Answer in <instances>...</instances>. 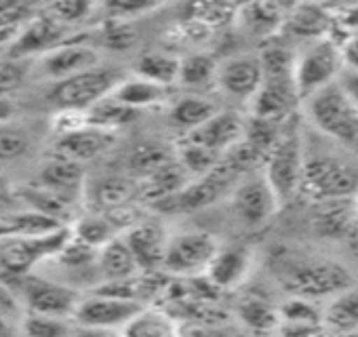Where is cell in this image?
I'll return each mask as SVG.
<instances>
[{
	"instance_id": "cell-1",
	"label": "cell",
	"mask_w": 358,
	"mask_h": 337,
	"mask_svg": "<svg viewBox=\"0 0 358 337\" xmlns=\"http://www.w3.org/2000/svg\"><path fill=\"white\" fill-rule=\"evenodd\" d=\"M303 139L297 122L291 118L278 141L272 145V150L264 158V178L274 190L280 207L295 199L301 188V175H303Z\"/></svg>"
},
{
	"instance_id": "cell-2",
	"label": "cell",
	"mask_w": 358,
	"mask_h": 337,
	"mask_svg": "<svg viewBox=\"0 0 358 337\" xmlns=\"http://www.w3.org/2000/svg\"><path fill=\"white\" fill-rule=\"evenodd\" d=\"M303 106L310 122L320 133L345 145L358 143V108L337 80L306 97Z\"/></svg>"
},
{
	"instance_id": "cell-3",
	"label": "cell",
	"mask_w": 358,
	"mask_h": 337,
	"mask_svg": "<svg viewBox=\"0 0 358 337\" xmlns=\"http://www.w3.org/2000/svg\"><path fill=\"white\" fill-rule=\"evenodd\" d=\"M343 68L341 47L335 36L310 43L301 53L295 55L293 83L299 99L303 101L312 93L335 83Z\"/></svg>"
},
{
	"instance_id": "cell-4",
	"label": "cell",
	"mask_w": 358,
	"mask_h": 337,
	"mask_svg": "<svg viewBox=\"0 0 358 337\" xmlns=\"http://www.w3.org/2000/svg\"><path fill=\"white\" fill-rule=\"evenodd\" d=\"M301 194L318 201L343 199L358 194V171L333 156H314L303 160V175H301Z\"/></svg>"
},
{
	"instance_id": "cell-5",
	"label": "cell",
	"mask_w": 358,
	"mask_h": 337,
	"mask_svg": "<svg viewBox=\"0 0 358 337\" xmlns=\"http://www.w3.org/2000/svg\"><path fill=\"white\" fill-rule=\"evenodd\" d=\"M285 289L293 297L316 301L352 289V274L335 261H308L285 276Z\"/></svg>"
},
{
	"instance_id": "cell-6",
	"label": "cell",
	"mask_w": 358,
	"mask_h": 337,
	"mask_svg": "<svg viewBox=\"0 0 358 337\" xmlns=\"http://www.w3.org/2000/svg\"><path fill=\"white\" fill-rule=\"evenodd\" d=\"M220 243L213 234L203 230H190L169 238L162 270L175 276H201L207 272L211 259L215 257Z\"/></svg>"
},
{
	"instance_id": "cell-7",
	"label": "cell",
	"mask_w": 358,
	"mask_h": 337,
	"mask_svg": "<svg viewBox=\"0 0 358 337\" xmlns=\"http://www.w3.org/2000/svg\"><path fill=\"white\" fill-rule=\"evenodd\" d=\"M70 236L72 232L68 228H59L41 236H17V241H11L0 249V270L7 276L22 278L45 257L57 255Z\"/></svg>"
},
{
	"instance_id": "cell-8",
	"label": "cell",
	"mask_w": 358,
	"mask_h": 337,
	"mask_svg": "<svg viewBox=\"0 0 358 337\" xmlns=\"http://www.w3.org/2000/svg\"><path fill=\"white\" fill-rule=\"evenodd\" d=\"M118 83H120V76L114 70L93 68V70L80 72L72 78H66L62 83H55L51 97L55 99L59 110L87 112L91 106H95L106 95H110Z\"/></svg>"
},
{
	"instance_id": "cell-9",
	"label": "cell",
	"mask_w": 358,
	"mask_h": 337,
	"mask_svg": "<svg viewBox=\"0 0 358 337\" xmlns=\"http://www.w3.org/2000/svg\"><path fill=\"white\" fill-rule=\"evenodd\" d=\"M232 209L247 228H262L276 215L280 203L264 173H257L238 182L232 192Z\"/></svg>"
},
{
	"instance_id": "cell-10",
	"label": "cell",
	"mask_w": 358,
	"mask_h": 337,
	"mask_svg": "<svg viewBox=\"0 0 358 337\" xmlns=\"http://www.w3.org/2000/svg\"><path fill=\"white\" fill-rule=\"evenodd\" d=\"M143 306L135 299L112 297L103 293H91L80 297L74 310V322L78 327H95V329H122Z\"/></svg>"
},
{
	"instance_id": "cell-11",
	"label": "cell",
	"mask_w": 358,
	"mask_h": 337,
	"mask_svg": "<svg viewBox=\"0 0 358 337\" xmlns=\"http://www.w3.org/2000/svg\"><path fill=\"white\" fill-rule=\"evenodd\" d=\"M22 295L32 314H45L55 318H72L80 301V295L64 285L51 282L47 278L22 276Z\"/></svg>"
},
{
	"instance_id": "cell-12",
	"label": "cell",
	"mask_w": 358,
	"mask_h": 337,
	"mask_svg": "<svg viewBox=\"0 0 358 337\" xmlns=\"http://www.w3.org/2000/svg\"><path fill=\"white\" fill-rule=\"evenodd\" d=\"M264 80L262 74V64L257 55H232L226 57L222 64H217V74H215V85L220 91L232 99L249 101L255 97Z\"/></svg>"
},
{
	"instance_id": "cell-13",
	"label": "cell",
	"mask_w": 358,
	"mask_h": 337,
	"mask_svg": "<svg viewBox=\"0 0 358 337\" xmlns=\"http://www.w3.org/2000/svg\"><path fill=\"white\" fill-rule=\"evenodd\" d=\"M312 228L318 236L345 241L358 232V194L318 201L312 211Z\"/></svg>"
},
{
	"instance_id": "cell-14",
	"label": "cell",
	"mask_w": 358,
	"mask_h": 337,
	"mask_svg": "<svg viewBox=\"0 0 358 337\" xmlns=\"http://www.w3.org/2000/svg\"><path fill=\"white\" fill-rule=\"evenodd\" d=\"M68 28L55 22L51 15L41 13L32 15L20 30L17 38L9 47V57L13 59H28L32 55H45L55 47L64 45Z\"/></svg>"
},
{
	"instance_id": "cell-15",
	"label": "cell",
	"mask_w": 358,
	"mask_h": 337,
	"mask_svg": "<svg viewBox=\"0 0 358 337\" xmlns=\"http://www.w3.org/2000/svg\"><path fill=\"white\" fill-rule=\"evenodd\" d=\"M247 120L232 110H217L207 122L199 129L184 135V141L196 143L205 150H211L220 156L230 152L245 137Z\"/></svg>"
},
{
	"instance_id": "cell-16",
	"label": "cell",
	"mask_w": 358,
	"mask_h": 337,
	"mask_svg": "<svg viewBox=\"0 0 358 337\" xmlns=\"http://www.w3.org/2000/svg\"><path fill=\"white\" fill-rule=\"evenodd\" d=\"M335 28L337 26L333 17V7L301 3V5H289L285 24L278 36L314 43V41L333 36Z\"/></svg>"
},
{
	"instance_id": "cell-17",
	"label": "cell",
	"mask_w": 358,
	"mask_h": 337,
	"mask_svg": "<svg viewBox=\"0 0 358 337\" xmlns=\"http://www.w3.org/2000/svg\"><path fill=\"white\" fill-rule=\"evenodd\" d=\"M299 101L293 78H264L259 91L251 99V112L253 118L287 122L293 118Z\"/></svg>"
},
{
	"instance_id": "cell-18",
	"label": "cell",
	"mask_w": 358,
	"mask_h": 337,
	"mask_svg": "<svg viewBox=\"0 0 358 337\" xmlns=\"http://www.w3.org/2000/svg\"><path fill=\"white\" fill-rule=\"evenodd\" d=\"M169 234L160 222L143 220L131 226L124 234V243L133 253L139 272L160 270L164 264V253L169 245Z\"/></svg>"
},
{
	"instance_id": "cell-19",
	"label": "cell",
	"mask_w": 358,
	"mask_h": 337,
	"mask_svg": "<svg viewBox=\"0 0 358 337\" xmlns=\"http://www.w3.org/2000/svg\"><path fill=\"white\" fill-rule=\"evenodd\" d=\"M99 66V53L87 45H59L53 51L38 57V74L47 80L62 83L80 72Z\"/></svg>"
},
{
	"instance_id": "cell-20",
	"label": "cell",
	"mask_w": 358,
	"mask_h": 337,
	"mask_svg": "<svg viewBox=\"0 0 358 337\" xmlns=\"http://www.w3.org/2000/svg\"><path fill=\"white\" fill-rule=\"evenodd\" d=\"M287 11L289 5L280 3H249L236 7L234 24L245 36L257 43H268L280 34Z\"/></svg>"
},
{
	"instance_id": "cell-21",
	"label": "cell",
	"mask_w": 358,
	"mask_h": 337,
	"mask_svg": "<svg viewBox=\"0 0 358 337\" xmlns=\"http://www.w3.org/2000/svg\"><path fill=\"white\" fill-rule=\"evenodd\" d=\"M253 264V251L247 245H228L217 249L207 268V278L220 289H232L245 280Z\"/></svg>"
},
{
	"instance_id": "cell-22",
	"label": "cell",
	"mask_w": 358,
	"mask_h": 337,
	"mask_svg": "<svg viewBox=\"0 0 358 337\" xmlns=\"http://www.w3.org/2000/svg\"><path fill=\"white\" fill-rule=\"evenodd\" d=\"M188 184H190L188 173L177 162V158H173L171 162L158 166L156 171L137 180V196L141 201L162 205L169 199H173L177 192H182Z\"/></svg>"
},
{
	"instance_id": "cell-23",
	"label": "cell",
	"mask_w": 358,
	"mask_h": 337,
	"mask_svg": "<svg viewBox=\"0 0 358 337\" xmlns=\"http://www.w3.org/2000/svg\"><path fill=\"white\" fill-rule=\"evenodd\" d=\"M114 143V133L97 127H83L74 133L55 137V154L74 162H87L106 152Z\"/></svg>"
},
{
	"instance_id": "cell-24",
	"label": "cell",
	"mask_w": 358,
	"mask_h": 337,
	"mask_svg": "<svg viewBox=\"0 0 358 337\" xmlns=\"http://www.w3.org/2000/svg\"><path fill=\"white\" fill-rule=\"evenodd\" d=\"M38 184L64 199L76 194L78 190H83L85 184V168L80 162L68 160L64 156H51L49 160H45L41 175H38Z\"/></svg>"
},
{
	"instance_id": "cell-25",
	"label": "cell",
	"mask_w": 358,
	"mask_h": 337,
	"mask_svg": "<svg viewBox=\"0 0 358 337\" xmlns=\"http://www.w3.org/2000/svg\"><path fill=\"white\" fill-rule=\"evenodd\" d=\"M95 261H97V268H99L101 276L106 278V282L127 280V278H133L139 274L133 253L129 251L124 238H118V236L97 249Z\"/></svg>"
},
{
	"instance_id": "cell-26",
	"label": "cell",
	"mask_w": 358,
	"mask_h": 337,
	"mask_svg": "<svg viewBox=\"0 0 358 337\" xmlns=\"http://www.w3.org/2000/svg\"><path fill=\"white\" fill-rule=\"evenodd\" d=\"M322 324L333 335H350L358 331V291L348 289L331 297L327 308H322Z\"/></svg>"
},
{
	"instance_id": "cell-27",
	"label": "cell",
	"mask_w": 358,
	"mask_h": 337,
	"mask_svg": "<svg viewBox=\"0 0 358 337\" xmlns=\"http://www.w3.org/2000/svg\"><path fill=\"white\" fill-rule=\"evenodd\" d=\"M116 101H120L122 106L139 112L143 108H150V106H156L164 99L166 95V89L160 87V85H154L137 74L133 76H127V78H120V83L112 89L110 93Z\"/></svg>"
},
{
	"instance_id": "cell-28",
	"label": "cell",
	"mask_w": 358,
	"mask_h": 337,
	"mask_svg": "<svg viewBox=\"0 0 358 337\" xmlns=\"http://www.w3.org/2000/svg\"><path fill=\"white\" fill-rule=\"evenodd\" d=\"M120 333L122 337H179V327L166 312L141 308Z\"/></svg>"
},
{
	"instance_id": "cell-29",
	"label": "cell",
	"mask_w": 358,
	"mask_h": 337,
	"mask_svg": "<svg viewBox=\"0 0 358 337\" xmlns=\"http://www.w3.org/2000/svg\"><path fill=\"white\" fill-rule=\"evenodd\" d=\"M135 196H137V182L129 178L110 175L93 186V203L103 213L127 207Z\"/></svg>"
},
{
	"instance_id": "cell-30",
	"label": "cell",
	"mask_w": 358,
	"mask_h": 337,
	"mask_svg": "<svg viewBox=\"0 0 358 337\" xmlns=\"http://www.w3.org/2000/svg\"><path fill=\"white\" fill-rule=\"evenodd\" d=\"M217 110L220 108L211 99L190 95V97H182L179 101H175L169 116H171L173 127H177L179 131H184V135H186V133L199 129L203 122H207Z\"/></svg>"
},
{
	"instance_id": "cell-31",
	"label": "cell",
	"mask_w": 358,
	"mask_h": 337,
	"mask_svg": "<svg viewBox=\"0 0 358 337\" xmlns=\"http://www.w3.org/2000/svg\"><path fill=\"white\" fill-rule=\"evenodd\" d=\"M238 318L253 333H270L280 327V310L259 295H247L236 308Z\"/></svg>"
},
{
	"instance_id": "cell-32",
	"label": "cell",
	"mask_w": 358,
	"mask_h": 337,
	"mask_svg": "<svg viewBox=\"0 0 358 337\" xmlns=\"http://www.w3.org/2000/svg\"><path fill=\"white\" fill-rule=\"evenodd\" d=\"M135 74L166 89V87L175 85L179 78V59L173 57L171 53H162V51L143 53L137 59Z\"/></svg>"
},
{
	"instance_id": "cell-33",
	"label": "cell",
	"mask_w": 358,
	"mask_h": 337,
	"mask_svg": "<svg viewBox=\"0 0 358 337\" xmlns=\"http://www.w3.org/2000/svg\"><path fill=\"white\" fill-rule=\"evenodd\" d=\"M139 112L122 106L120 101H116L112 95H106L101 101H97L95 106H91L87 110V122L91 127H97V129H103V131H116L129 122H133L137 118Z\"/></svg>"
},
{
	"instance_id": "cell-34",
	"label": "cell",
	"mask_w": 358,
	"mask_h": 337,
	"mask_svg": "<svg viewBox=\"0 0 358 337\" xmlns=\"http://www.w3.org/2000/svg\"><path fill=\"white\" fill-rule=\"evenodd\" d=\"M175 158L177 162L182 164V168L188 173L190 180H199L203 175H207L211 168L220 162V154L211 152V150H205L196 143H190V141H179L177 143V150H175Z\"/></svg>"
},
{
	"instance_id": "cell-35",
	"label": "cell",
	"mask_w": 358,
	"mask_h": 337,
	"mask_svg": "<svg viewBox=\"0 0 358 337\" xmlns=\"http://www.w3.org/2000/svg\"><path fill=\"white\" fill-rule=\"evenodd\" d=\"M215 74H217V62L211 55L196 53L190 55L188 59H179L177 83H182L186 87H207L215 83Z\"/></svg>"
},
{
	"instance_id": "cell-36",
	"label": "cell",
	"mask_w": 358,
	"mask_h": 337,
	"mask_svg": "<svg viewBox=\"0 0 358 337\" xmlns=\"http://www.w3.org/2000/svg\"><path fill=\"white\" fill-rule=\"evenodd\" d=\"M175 158V154L171 152V148L158 143V141H148L135 148L133 156H131V166L137 173V178H145L148 173L156 171L158 166L171 162Z\"/></svg>"
},
{
	"instance_id": "cell-37",
	"label": "cell",
	"mask_w": 358,
	"mask_h": 337,
	"mask_svg": "<svg viewBox=\"0 0 358 337\" xmlns=\"http://www.w3.org/2000/svg\"><path fill=\"white\" fill-rule=\"evenodd\" d=\"M280 310V324L287 327H316L322 324V308L316 306L312 299L291 297Z\"/></svg>"
},
{
	"instance_id": "cell-38",
	"label": "cell",
	"mask_w": 358,
	"mask_h": 337,
	"mask_svg": "<svg viewBox=\"0 0 358 337\" xmlns=\"http://www.w3.org/2000/svg\"><path fill=\"white\" fill-rule=\"evenodd\" d=\"M192 22L199 28H217L234 22L236 15V5L228 3H196L190 7Z\"/></svg>"
},
{
	"instance_id": "cell-39",
	"label": "cell",
	"mask_w": 358,
	"mask_h": 337,
	"mask_svg": "<svg viewBox=\"0 0 358 337\" xmlns=\"http://www.w3.org/2000/svg\"><path fill=\"white\" fill-rule=\"evenodd\" d=\"M24 333L28 337H70L72 324L68 318H55L45 314H28L24 320Z\"/></svg>"
},
{
	"instance_id": "cell-40",
	"label": "cell",
	"mask_w": 358,
	"mask_h": 337,
	"mask_svg": "<svg viewBox=\"0 0 358 337\" xmlns=\"http://www.w3.org/2000/svg\"><path fill=\"white\" fill-rule=\"evenodd\" d=\"M74 238H78L80 243H85L91 249H99L101 245H106L108 241L116 238V228L110 224L108 217H95V220H87L83 222L76 232Z\"/></svg>"
},
{
	"instance_id": "cell-41",
	"label": "cell",
	"mask_w": 358,
	"mask_h": 337,
	"mask_svg": "<svg viewBox=\"0 0 358 337\" xmlns=\"http://www.w3.org/2000/svg\"><path fill=\"white\" fill-rule=\"evenodd\" d=\"M93 9H95V5L85 3V0H59V3L47 5L45 13L51 15L55 22L64 24L66 28H70L72 24L83 22L87 15H91Z\"/></svg>"
},
{
	"instance_id": "cell-42",
	"label": "cell",
	"mask_w": 358,
	"mask_h": 337,
	"mask_svg": "<svg viewBox=\"0 0 358 337\" xmlns=\"http://www.w3.org/2000/svg\"><path fill=\"white\" fill-rule=\"evenodd\" d=\"M30 148V137L24 129L0 124V160H15L24 156Z\"/></svg>"
},
{
	"instance_id": "cell-43",
	"label": "cell",
	"mask_w": 358,
	"mask_h": 337,
	"mask_svg": "<svg viewBox=\"0 0 358 337\" xmlns=\"http://www.w3.org/2000/svg\"><path fill=\"white\" fill-rule=\"evenodd\" d=\"M28 72V59H13L9 55L0 57V95L7 97V93L22 87Z\"/></svg>"
},
{
	"instance_id": "cell-44",
	"label": "cell",
	"mask_w": 358,
	"mask_h": 337,
	"mask_svg": "<svg viewBox=\"0 0 358 337\" xmlns=\"http://www.w3.org/2000/svg\"><path fill=\"white\" fill-rule=\"evenodd\" d=\"M154 9H158V3H152V0H110V3L103 5L108 17L120 22H131L133 17L145 15Z\"/></svg>"
},
{
	"instance_id": "cell-45",
	"label": "cell",
	"mask_w": 358,
	"mask_h": 337,
	"mask_svg": "<svg viewBox=\"0 0 358 337\" xmlns=\"http://www.w3.org/2000/svg\"><path fill=\"white\" fill-rule=\"evenodd\" d=\"M87 112L83 110H59L57 116L51 120V129L55 133V137H62V135H68V133H74L83 127H87Z\"/></svg>"
},
{
	"instance_id": "cell-46",
	"label": "cell",
	"mask_w": 358,
	"mask_h": 337,
	"mask_svg": "<svg viewBox=\"0 0 358 337\" xmlns=\"http://www.w3.org/2000/svg\"><path fill=\"white\" fill-rule=\"evenodd\" d=\"M135 34L129 26V22L120 20H110L106 26V45L114 49H127L133 43Z\"/></svg>"
},
{
	"instance_id": "cell-47",
	"label": "cell",
	"mask_w": 358,
	"mask_h": 337,
	"mask_svg": "<svg viewBox=\"0 0 358 337\" xmlns=\"http://www.w3.org/2000/svg\"><path fill=\"white\" fill-rule=\"evenodd\" d=\"M333 17L339 30H345L348 34H358V3L333 7Z\"/></svg>"
},
{
	"instance_id": "cell-48",
	"label": "cell",
	"mask_w": 358,
	"mask_h": 337,
	"mask_svg": "<svg viewBox=\"0 0 358 337\" xmlns=\"http://www.w3.org/2000/svg\"><path fill=\"white\" fill-rule=\"evenodd\" d=\"M343 66L348 70H358V34H348L345 41L339 43Z\"/></svg>"
},
{
	"instance_id": "cell-49",
	"label": "cell",
	"mask_w": 358,
	"mask_h": 337,
	"mask_svg": "<svg viewBox=\"0 0 358 337\" xmlns=\"http://www.w3.org/2000/svg\"><path fill=\"white\" fill-rule=\"evenodd\" d=\"M339 87L345 91V95L354 101V106L358 108V70H348L343 68V72L337 78Z\"/></svg>"
},
{
	"instance_id": "cell-50",
	"label": "cell",
	"mask_w": 358,
	"mask_h": 337,
	"mask_svg": "<svg viewBox=\"0 0 358 337\" xmlns=\"http://www.w3.org/2000/svg\"><path fill=\"white\" fill-rule=\"evenodd\" d=\"M70 337H122L118 329H95V327H72Z\"/></svg>"
},
{
	"instance_id": "cell-51",
	"label": "cell",
	"mask_w": 358,
	"mask_h": 337,
	"mask_svg": "<svg viewBox=\"0 0 358 337\" xmlns=\"http://www.w3.org/2000/svg\"><path fill=\"white\" fill-rule=\"evenodd\" d=\"M15 114V106L9 97H3L0 95V124H7Z\"/></svg>"
},
{
	"instance_id": "cell-52",
	"label": "cell",
	"mask_w": 358,
	"mask_h": 337,
	"mask_svg": "<svg viewBox=\"0 0 358 337\" xmlns=\"http://www.w3.org/2000/svg\"><path fill=\"white\" fill-rule=\"evenodd\" d=\"M13 196H15L13 184H11L5 175H0V203H5V201H9V199H13Z\"/></svg>"
},
{
	"instance_id": "cell-53",
	"label": "cell",
	"mask_w": 358,
	"mask_h": 337,
	"mask_svg": "<svg viewBox=\"0 0 358 337\" xmlns=\"http://www.w3.org/2000/svg\"><path fill=\"white\" fill-rule=\"evenodd\" d=\"M345 337H358V331H354V333H350V335H345Z\"/></svg>"
}]
</instances>
